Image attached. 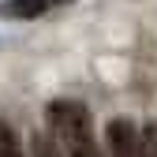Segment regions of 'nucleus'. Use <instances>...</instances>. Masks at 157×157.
I'll list each match as a JSON object with an SVG mask.
<instances>
[{
    "label": "nucleus",
    "mask_w": 157,
    "mask_h": 157,
    "mask_svg": "<svg viewBox=\"0 0 157 157\" xmlns=\"http://www.w3.org/2000/svg\"><path fill=\"white\" fill-rule=\"evenodd\" d=\"M49 124L52 139L64 157H101V146L94 139V120L90 109L78 101H52L49 105Z\"/></svg>",
    "instance_id": "f257e3e1"
},
{
    "label": "nucleus",
    "mask_w": 157,
    "mask_h": 157,
    "mask_svg": "<svg viewBox=\"0 0 157 157\" xmlns=\"http://www.w3.org/2000/svg\"><path fill=\"white\" fill-rule=\"evenodd\" d=\"M105 139H109V157H150L146 131H139V124L127 120V116H116V120H109Z\"/></svg>",
    "instance_id": "f03ea898"
},
{
    "label": "nucleus",
    "mask_w": 157,
    "mask_h": 157,
    "mask_svg": "<svg viewBox=\"0 0 157 157\" xmlns=\"http://www.w3.org/2000/svg\"><path fill=\"white\" fill-rule=\"evenodd\" d=\"M52 4L56 0H4L0 15L4 19H37V15H45Z\"/></svg>",
    "instance_id": "7ed1b4c3"
},
{
    "label": "nucleus",
    "mask_w": 157,
    "mask_h": 157,
    "mask_svg": "<svg viewBox=\"0 0 157 157\" xmlns=\"http://www.w3.org/2000/svg\"><path fill=\"white\" fill-rule=\"evenodd\" d=\"M0 157H26L23 146H19V135L8 120H0Z\"/></svg>",
    "instance_id": "20e7f679"
},
{
    "label": "nucleus",
    "mask_w": 157,
    "mask_h": 157,
    "mask_svg": "<svg viewBox=\"0 0 157 157\" xmlns=\"http://www.w3.org/2000/svg\"><path fill=\"white\" fill-rule=\"evenodd\" d=\"M30 157H64V153H60V146H56L52 135L37 131V135H34V142H30Z\"/></svg>",
    "instance_id": "39448f33"
},
{
    "label": "nucleus",
    "mask_w": 157,
    "mask_h": 157,
    "mask_svg": "<svg viewBox=\"0 0 157 157\" xmlns=\"http://www.w3.org/2000/svg\"><path fill=\"white\" fill-rule=\"evenodd\" d=\"M146 146H150V157H157V131H146Z\"/></svg>",
    "instance_id": "423d86ee"
}]
</instances>
